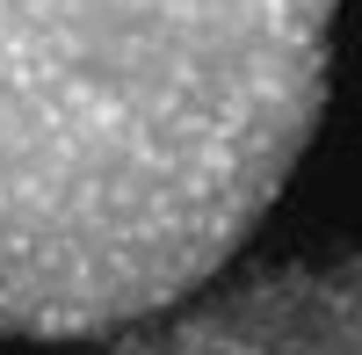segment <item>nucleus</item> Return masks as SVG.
<instances>
[{
	"label": "nucleus",
	"mask_w": 362,
	"mask_h": 355,
	"mask_svg": "<svg viewBox=\"0 0 362 355\" xmlns=\"http://www.w3.org/2000/svg\"><path fill=\"white\" fill-rule=\"evenodd\" d=\"M109 355H362V254L239 276L131 327Z\"/></svg>",
	"instance_id": "nucleus-2"
},
{
	"label": "nucleus",
	"mask_w": 362,
	"mask_h": 355,
	"mask_svg": "<svg viewBox=\"0 0 362 355\" xmlns=\"http://www.w3.org/2000/svg\"><path fill=\"white\" fill-rule=\"evenodd\" d=\"M326 58L334 0H0V334L203 290L312 145Z\"/></svg>",
	"instance_id": "nucleus-1"
}]
</instances>
